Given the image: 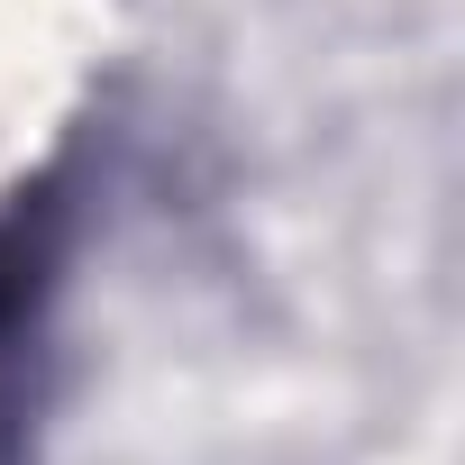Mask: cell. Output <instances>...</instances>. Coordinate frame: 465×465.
Wrapping results in <instances>:
<instances>
[{
  "label": "cell",
  "mask_w": 465,
  "mask_h": 465,
  "mask_svg": "<svg viewBox=\"0 0 465 465\" xmlns=\"http://www.w3.org/2000/svg\"><path fill=\"white\" fill-rule=\"evenodd\" d=\"M46 265H55V219H46L37 201L0 210V338H10V329L37 311V292H46Z\"/></svg>",
  "instance_id": "cell-1"
},
{
  "label": "cell",
  "mask_w": 465,
  "mask_h": 465,
  "mask_svg": "<svg viewBox=\"0 0 465 465\" xmlns=\"http://www.w3.org/2000/svg\"><path fill=\"white\" fill-rule=\"evenodd\" d=\"M0 465H28V401L0 392Z\"/></svg>",
  "instance_id": "cell-2"
}]
</instances>
